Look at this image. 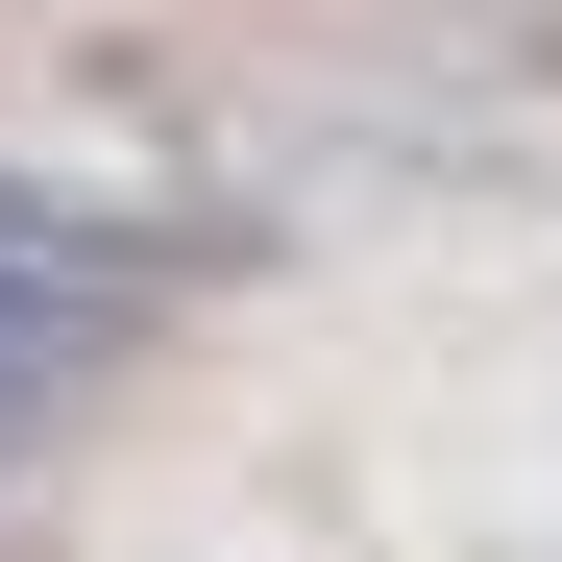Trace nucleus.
I'll return each mask as SVG.
<instances>
[{"label":"nucleus","mask_w":562,"mask_h":562,"mask_svg":"<svg viewBox=\"0 0 562 562\" xmlns=\"http://www.w3.org/2000/svg\"><path fill=\"white\" fill-rule=\"evenodd\" d=\"M99 342H123V269H0V440L99 392Z\"/></svg>","instance_id":"nucleus-1"}]
</instances>
